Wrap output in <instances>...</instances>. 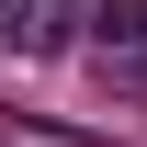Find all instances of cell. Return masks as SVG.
Masks as SVG:
<instances>
[{"instance_id":"obj_1","label":"cell","mask_w":147,"mask_h":147,"mask_svg":"<svg viewBox=\"0 0 147 147\" xmlns=\"http://www.w3.org/2000/svg\"><path fill=\"white\" fill-rule=\"evenodd\" d=\"M79 34H91V0H0V45L23 57H68Z\"/></svg>"},{"instance_id":"obj_2","label":"cell","mask_w":147,"mask_h":147,"mask_svg":"<svg viewBox=\"0 0 147 147\" xmlns=\"http://www.w3.org/2000/svg\"><path fill=\"white\" fill-rule=\"evenodd\" d=\"M91 45L102 57H147V0H91Z\"/></svg>"}]
</instances>
